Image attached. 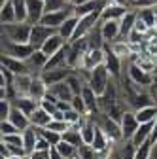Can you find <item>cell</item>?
Segmentation results:
<instances>
[{
	"instance_id": "8d00e7d4",
	"label": "cell",
	"mask_w": 157,
	"mask_h": 159,
	"mask_svg": "<svg viewBox=\"0 0 157 159\" xmlns=\"http://www.w3.org/2000/svg\"><path fill=\"white\" fill-rule=\"evenodd\" d=\"M47 127H49V129H53V131H57V133H61V134H63V133H65L66 129H70L72 125H70L68 121H65V119H51V123H49Z\"/></svg>"
},
{
	"instance_id": "d590c367",
	"label": "cell",
	"mask_w": 157,
	"mask_h": 159,
	"mask_svg": "<svg viewBox=\"0 0 157 159\" xmlns=\"http://www.w3.org/2000/svg\"><path fill=\"white\" fill-rule=\"evenodd\" d=\"M150 157H151V140L138 146L136 148V153H134V159H150Z\"/></svg>"
},
{
	"instance_id": "4fadbf2b",
	"label": "cell",
	"mask_w": 157,
	"mask_h": 159,
	"mask_svg": "<svg viewBox=\"0 0 157 159\" xmlns=\"http://www.w3.org/2000/svg\"><path fill=\"white\" fill-rule=\"evenodd\" d=\"M101 32H102V38L106 46L119 40V34H121V27H119V21L117 19H108V21H101Z\"/></svg>"
},
{
	"instance_id": "1f68e13d",
	"label": "cell",
	"mask_w": 157,
	"mask_h": 159,
	"mask_svg": "<svg viewBox=\"0 0 157 159\" xmlns=\"http://www.w3.org/2000/svg\"><path fill=\"white\" fill-rule=\"evenodd\" d=\"M55 148L59 150V153H61L65 159L78 157V152H80V148H76V146H72V144H68V142H65V140H61V142H59Z\"/></svg>"
},
{
	"instance_id": "d6a6232c",
	"label": "cell",
	"mask_w": 157,
	"mask_h": 159,
	"mask_svg": "<svg viewBox=\"0 0 157 159\" xmlns=\"http://www.w3.org/2000/svg\"><path fill=\"white\" fill-rule=\"evenodd\" d=\"M78 157H80V159H104V155L99 153L91 144H82L80 152H78Z\"/></svg>"
},
{
	"instance_id": "44dd1931",
	"label": "cell",
	"mask_w": 157,
	"mask_h": 159,
	"mask_svg": "<svg viewBox=\"0 0 157 159\" xmlns=\"http://www.w3.org/2000/svg\"><path fill=\"white\" fill-rule=\"evenodd\" d=\"M78 23H80V17H78L76 13H72L66 21L57 29V32L61 34L66 42H72V38H74V34H76V29H78Z\"/></svg>"
},
{
	"instance_id": "ac0fdd59",
	"label": "cell",
	"mask_w": 157,
	"mask_h": 159,
	"mask_svg": "<svg viewBox=\"0 0 157 159\" xmlns=\"http://www.w3.org/2000/svg\"><path fill=\"white\" fill-rule=\"evenodd\" d=\"M13 106H17L19 110H23L29 117L32 116V112L38 108V106H40V101H36V98L34 97H30V95H23V97H15L13 98Z\"/></svg>"
},
{
	"instance_id": "74e56055",
	"label": "cell",
	"mask_w": 157,
	"mask_h": 159,
	"mask_svg": "<svg viewBox=\"0 0 157 159\" xmlns=\"http://www.w3.org/2000/svg\"><path fill=\"white\" fill-rule=\"evenodd\" d=\"M70 102H72V108L74 110H78L80 114H87V106H85V101H83L82 95H74Z\"/></svg>"
},
{
	"instance_id": "5bb4252c",
	"label": "cell",
	"mask_w": 157,
	"mask_h": 159,
	"mask_svg": "<svg viewBox=\"0 0 157 159\" xmlns=\"http://www.w3.org/2000/svg\"><path fill=\"white\" fill-rule=\"evenodd\" d=\"M47 59H49V57H47L42 49H34V53L27 59V65H29L30 74H32V76H40L42 70H44L46 65H47Z\"/></svg>"
},
{
	"instance_id": "484cf974",
	"label": "cell",
	"mask_w": 157,
	"mask_h": 159,
	"mask_svg": "<svg viewBox=\"0 0 157 159\" xmlns=\"http://www.w3.org/2000/svg\"><path fill=\"white\" fill-rule=\"evenodd\" d=\"M51 119H53V116H51L46 108L38 106V108L32 112V116H30V125L42 129V127H47V125L51 123Z\"/></svg>"
},
{
	"instance_id": "9a60e30c",
	"label": "cell",
	"mask_w": 157,
	"mask_h": 159,
	"mask_svg": "<svg viewBox=\"0 0 157 159\" xmlns=\"http://www.w3.org/2000/svg\"><path fill=\"white\" fill-rule=\"evenodd\" d=\"M0 66H4L8 70H11L15 76L17 74H30L29 70V65L23 59H15V57H8V55H2V61H0Z\"/></svg>"
},
{
	"instance_id": "e0dca14e",
	"label": "cell",
	"mask_w": 157,
	"mask_h": 159,
	"mask_svg": "<svg viewBox=\"0 0 157 159\" xmlns=\"http://www.w3.org/2000/svg\"><path fill=\"white\" fill-rule=\"evenodd\" d=\"M21 136H23V146H25V152H27V155H30V153L34 152V148H36L38 138H40V129L34 127V125H30V127H27V129L21 133Z\"/></svg>"
},
{
	"instance_id": "f6af8a7d",
	"label": "cell",
	"mask_w": 157,
	"mask_h": 159,
	"mask_svg": "<svg viewBox=\"0 0 157 159\" xmlns=\"http://www.w3.org/2000/svg\"><path fill=\"white\" fill-rule=\"evenodd\" d=\"M151 157H153V159H157V140H153V142H151Z\"/></svg>"
},
{
	"instance_id": "5b68a950",
	"label": "cell",
	"mask_w": 157,
	"mask_h": 159,
	"mask_svg": "<svg viewBox=\"0 0 157 159\" xmlns=\"http://www.w3.org/2000/svg\"><path fill=\"white\" fill-rule=\"evenodd\" d=\"M34 46L30 42H10V40H2V55L15 57V59H27L34 53Z\"/></svg>"
},
{
	"instance_id": "7a4b0ae2",
	"label": "cell",
	"mask_w": 157,
	"mask_h": 159,
	"mask_svg": "<svg viewBox=\"0 0 157 159\" xmlns=\"http://www.w3.org/2000/svg\"><path fill=\"white\" fill-rule=\"evenodd\" d=\"M93 119L96 121V125H99V127L108 134V138H110L114 144H117V142H121V140H123L121 125H119V121H117V119H114V117H112V116H108L106 112L96 114Z\"/></svg>"
},
{
	"instance_id": "6da1fadb",
	"label": "cell",
	"mask_w": 157,
	"mask_h": 159,
	"mask_svg": "<svg viewBox=\"0 0 157 159\" xmlns=\"http://www.w3.org/2000/svg\"><path fill=\"white\" fill-rule=\"evenodd\" d=\"M32 25L29 21H13L2 25V40L10 42H29L30 40Z\"/></svg>"
},
{
	"instance_id": "7dc6e473",
	"label": "cell",
	"mask_w": 157,
	"mask_h": 159,
	"mask_svg": "<svg viewBox=\"0 0 157 159\" xmlns=\"http://www.w3.org/2000/svg\"><path fill=\"white\" fill-rule=\"evenodd\" d=\"M85 2H89V0H72L74 6H80V4H85Z\"/></svg>"
},
{
	"instance_id": "8fae6325",
	"label": "cell",
	"mask_w": 157,
	"mask_h": 159,
	"mask_svg": "<svg viewBox=\"0 0 157 159\" xmlns=\"http://www.w3.org/2000/svg\"><path fill=\"white\" fill-rule=\"evenodd\" d=\"M74 13V4L72 6H68V8H65V10H59V11H49V13H46L44 17H42V21L40 23H44V25H49V27H53V29H59L66 19L70 17Z\"/></svg>"
},
{
	"instance_id": "d4e9b609",
	"label": "cell",
	"mask_w": 157,
	"mask_h": 159,
	"mask_svg": "<svg viewBox=\"0 0 157 159\" xmlns=\"http://www.w3.org/2000/svg\"><path fill=\"white\" fill-rule=\"evenodd\" d=\"M8 119H10V121H11L19 131H21V133H23L27 127H30V117H29L23 110H19L17 106H11V112H10V117H8Z\"/></svg>"
},
{
	"instance_id": "7402d4cb",
	"label": "cell",
	"mask_w": 157,
	"mask_h": 159,
	"mask_svg": "<svg viewBox=\"0 0 157 159\" xmlns=\"http://www.w3.org/2000/svg\"><path fill=\"white\" fill-rule=\"evenodd\" d=\"M136 10L132 8V10H129L121 19H119V27H121V34H119V40H127L129 38V34H131V30L134 29V23H136Z\"/></svg>"
},
{
	"instance_id": "ba28073f",
	"label": "cell",
	"mask_w": 157,
	"mask_h": 159,
	"mask_svg": "<svg viewBox=\"0 0 157 159\" xmlns=\"http://www.w3.org/2000/svg\"><path fill=\"white\" fill-rule=\"evenodd\" d=\"M119 125H121V133H123V140H131L132 134L136 133L140 121L136 119V114L134 110H125L121 119H119Z\"/></svg>"
},
{
	"instance_id": "f1b7e54d",
	"label": "cell",
	"mask_w": 157,
	"mask_h": 159,
	"mask_svg": "<svg viewBox=\"0 0 157 159\" xmlns=\"http://www.w3.org/2000/svg\"><path fill=\"white\" fill-rule=\"evenodd\" d=\"M0 21H2V25H4V23H13V21H17L13 0H4V2L0 4Z\"/></svg>"
},
{
	"instance_id": "816d5d0a",
	"label": "cell",
	"mask_w": 157,
	"mask_h": 159,
	"mask_svg": "<svg viewBox=\"0 0 157 159\" xmlns=\"http://www.w3.org/2000/svg\"><path fill=\"white\" fill-rule=\"evenodd\" d=\"M72 159H80V157H72Z\"/></svg>"
},
{
	"instance_id": "f35d334b",
	"label": "cell",
	"mask_w": 157,
	"mask_h": 159,
	"mask_svg": "<svg viewBox=\"0 0 157 159\" xmlns=\"http://www.w3.org/2000/svg\"><path fill=\"white\" fill-rule=\"evenodd\" d=\"M11 106H13V102L10 101V98H0V116H2V121L10 117Z\"/></svg>"
},
{
	"instance_id": "681fc988",
	"label": "cell",
	"mask_w": 157,
	"mask_h": 159,
	"mask_svg": "<svg viewBox=\"0 0 157 159\" xmlns=\"http://www.w3.org/2000/svg\"><path fill=\"white\" fill-rule=\"evenodd\" d=\"M127 2H129V6H131V8H134V4H136V0H127Z\"/></svg>"
},
{
	"instance_id": "4dcf8cb0",
	"label": "cell",
	"mask_w": 157,
	"mask_h": 159,
	"mask_svg": "<svg viewBox=\"0 0 157 159\" xmlns=\"http://www.w3.org/2000/svg\"><path fill=\"white\" fill-rule=\"evenodd\" d=\"M46 95H47V84L42 80V76H34L30 85V97H34L36 101H42Z\"/></svg>"
},
{
	"instance_id": "ee69618b",
	"label": "cell",
	"mask_w": 157,
	"mask_h": 159,
	"mask_svg": "<svg viewBox=\"0 0 157 159\" xmlns=\"http://www.w3.org/2000/svg\"><path fill=\"white\" fill-rule=\"evenodd\" d=\"M49 159H65V157L59 153V150H57V148H51V152H49Z\"/></svg>"
},
{
	"instance_id": "3957f363",
	"label": "cell",
	"mask_w": 157,
	"mask_h": 159,
	"mask_svg": "<svg viewBox=\"0 0 157 159\" xmlns=\"http://www.w3.org/2000/svg\"><path fill=\"white\" fill-rule=\"evenodd\" d=\"M127 78H129V82L136 87H140V89H146V87H151L153 82H155V78L151 72L144 70L138 63H129L127 65Z\"/></svg>"
},
{
	"instance_id": "b9f144b4",
	"label": "cell",
	"mask_w": 157,
	"mask_h": 159,
	"mask_svg": "<svg viewBox=\"0 0 157 159\" xmlns=\"http://www.w3.org/2000/svg\"><path fill=\"white\" fill-rule=\"evenodd\" d=\"M51 148H53V146L40 134V138H38V142H36V148H34V150H51Z\"/></svg>"
},
{
	"instance_id": "603a6c76",
	"label": "cell",
	"mask_w": 157,
	"mask_h": 159,
	"mask_svg": "<svg viewBox=\"0 0 157 159\" xmlns=\"http://www.w3.org/2000/svg\"><path fill=\"white\" fill-rule=\"evenodd\" d=\"M151 131H153V121H150V123H140L138 129H136V133L132 134L131 142H132L136 148L142 146L144 142H148L150 138H151Z\"/></svg>"
},
{
	"instance_id": "277c9868",
	"label": "cell",
	"mask_w": 157,
	"mask_h": 159,
	"mask_svg": "<svg viewBox=\"0 0 157 159\" xmlns=\"http://www.w3.org/2000/svg\"><path fill=\"white\" fill-rule=\"evenodd\" d=\"M110 82H112V76H110L108 68H106L104 65H99V66H95V68L89 72L87 85H91V87H93V91L101 97V95L108 89Z\"/></svg>"
},
{
	"instance_id": "4316f807",
	"label": "cell",
	"mask_w": 157,
	"mask_h": 159,
	"mask_svg": "<svg viewBox=\"0 0 157 159\" xmlns=\"http://www.w3.org/2000/svg\"><path fill=\"white\" fill-rule=\"evenodd\" d=\"M63 140L68 142V144H72V146H76V148H80L83 144V136H82L80 125H72L70 129H66L63 133Z\"/></svg>"
},
{
	"instance_id": "83f0119b",
	"label": "cell",
	"mask_w": 157,
	"mask_h": 159,
	"mask_svg": "<svg viewBox=\"0 0 157 159\" xmlns=\"http://www.w3.org/2000/svg\"><path fill=\"white\" fill-rule=\"evenodd\" d=\"M136 114V119H138L140 123H150V121H155L157 119V102L150 104V106H144V108H138L134 110Z\"/></svg>"
},
{
	"instance_id": "9c48e42d",
	"label": "cell",
	"mask_w": 157,
	"mask_h": 159,
	"mask_svg": "<svg viewBox=\"0 0 157 159\" xmlns=\"http://www.w3.org/2000/svg\"><path fill=\"white\" fill-rule=\"evenodd\" d=\"M72 70L74 68H70V66H57V68H46V70H42V80L47 84V87L49 85H53V84H59V82H65V80L72 74Z\"/></svg>"
},
{
	"instance_id": "f546056e",
	"label": "cell",
	"mask_w": 157,
	"mask_h": 159,
	"mask_svg": "<svg viewBox=\"0 0 157 159\" xmlns=\"http://www.w3.org/2000/svg\"><path fill=\"white\" fill-rule=\"evenodd\" d=\"M136 15H138L142 21L153 30L155 29V23H157V8L155 6H150V8H138L136 10Z\"/></svg>"
},
{
	"instance_id": "c3c4849f",
	"label": "cell",
	"mask_w": 157,
	"mask_h": 159,
	"mask_svg": "<svg viewBox=\"0 0 157 159\" xmlns=\"http://www.w3.org/2000/svg\"><path fill=\"white\" fill-rule=\"evenodd\" d=\"M6 159H25V155H8Z\"/></svg>"
},
{
	"instance_id": "60d3db41",
	"label": "cell",
	"mask_w": 157,
	"mask_h": 159,
	"mask_svg": "<svg viewBox=\"0 0 157 159\" xmlns=\"http://www.w3.org/2000/svg\"><path fill=\"white\" fill-rule=\"evenodd\" d=\"M49 152L51 150H34L30 153V159H49Z\"/></svg>"
},
{
	"instance_id": "836d02e7",
	"label": "cell",
	"mask_w": 157,
	"mask_h": 159,
	"mask_svg": "<svg viewBox=\"0 0 157 159\" xmlns=\"http://www.w3.org/2000/svg\"><path fill=\"white\" fill-rule=\"evenodd\" d=\"M40 134L46 138V140H47L53 148L63 140V134H61V133H57V131H53V129H49V127H42V129H40Z\"/></svg>"
},
{
	"instance_id": "2e32d148",
	"label": "cell",
	"mask_w": 157,
	"mask_h": 159,
	"mask_svg": "<svg viewBox=\"0 0 157 159\" xmlns=\"http://www.w3.org/2000/svg\"><path fill=\"white\" fill-rule=\"evenodd\" d=\"M66 44H68L66 40H65L61 34H59V32H55L53 36H49V38L46 40V42H44V46H42L40 49H42V51H44L47 57H51V55H55L57 51H61V49H63Z\"/></svg>"
},
{
	"instance_id": "ab89813d",
	"label": "cell",
	"mask_w": 157,
	"mask_h": 159,
	"mask_svg": "<svg viewBox=\"0 0 157 159\" xmlns=\"http://www.w3.org/2000/svg\"><path fill=\"white\" fill-rule=\"evenodd\" d=\"M0 133H2V136H4V134H17V133H21V131H19V129L10 121V119H4L2 125H0Z\"/></svg>"
},
{
	"instance_id": "8992f818",
	"label": "cell",
	"mask_w": 157,
	"mask_h": 159,
	"mask_svg": "<svg viewBox=\"0 0 157 159\" xmlns=\"http://www.w3.org/2000/svg\"><path fill=\"white\" fill-rule=\"evenodd\" d=\"M57 32V29H53V27H49V25H44V23H36V25H32V30H30V40L29 42L36 48V49H40L42 46H44V42L49 38V36H53Z\"/></svg>"
},
{
	"instance_id": "e575fe53",
	"label": "cell",
	"mask_w": 157,
	"mask_h": 159,
	"mask_svg": "<svg viewBox=\"0 0 157 159\" xmlns=\"http://www.w3.org/2000/svg\"><path fill=\"white\" fill-rule=\"evenodd\" d=\"M44 2H46V13L59 11V10H65V8L72 6V0H44Z\"/></svg>"
},
{
	"instance_id": "ffe728a7",
	"label": "cell",
	"mask_w": 157,
	"mask_h": 159,
	"mask_svg": "<svg viewBox=\"0 0 157 159\" xmlns=\"http://www.w3.org/2000/svg\"><path fill=\"white\" fill-rule=\"evenodd\" d=\"M129 10H132V8L110 2V4L102 10V13H101V21H108V19H117V21H119V19H121V17H123Z\"/></svg>"
},
{
	"instance_id": "7c38bea8",
	"label": "cell",
	"mask_w": 157,
	"mask_h": 159,
	"mask_svg": "<svg viewBox=\"0 0 157 159\" xmlns=\"http://www.w3.org/2000/svg\"><path fill=\"white\" fill-rule=\"evenodd\" d=\"M46 15V2L44 0H27V21L36 25Z\"/></svg>"
},
{
	"instance_id": "7bdbcfd3",
	"label": "cell",
	"mask_w": 157,
	"mask_h": 159,
	"mask_svg": "<svg viewBox=\"0 0 157 159\" xmlns=\"http://www.w3.org/2000/svg\"><path fill=\"white\" fill-rule=\"evenodd\" d=\"M104 159H121V157H119V152H117V148H115V146H112V150L106 153V157H104Z\"/></svg>"
},
{
	"instance_id": "bcb514c9",
	"label": "cell",
	"mask_w": 157,
	"mask_h": 159,
	"mask_svg": "<svg viewBox=\"0 0 157 159\" xmlns=\"http://www.w3.org/2000/svg\"><path fill=\"white\" fill-rule=\"evenodd\" d=\"M112 2H114V4H121V6H129L127 0H112ZM129 8H131V6H129Z\"/></svg>"
},
{
	"instance_id": "f907efd6",
	"label": "cell",
	"mask_w": 157,
	"mask_h": 159,
	"mask_svg": "<svg viewBox=\"0 0 157 159\" xmlns=\"http://www.w3.org/2000/svg\"><path fill=\"white\" fill-rule=\"evenodd\" d=\"M25 159H30V155H25Z\"/></svg>"
},
{
	"instance_id": "cb8c5ba5",
	"label": "cell",
	"mask_w": 157,
	"mask_h": 159,
	"mask_svg": "<svg viewBox=\"0 0 157 159\" xmlns=\"http://www.w3.org/2000/svg\"><path fill=\"white\" fill-rule=\"evenodd\" d=\"M47 93H51L55 98H59V101H72V97H74L70 85L66 84V80H65V82H59V84L49 85L47 87Z\"/></svg>"
},
{
	"instance_id": "52a82bcc",
	"label": "cell",
	"mask_w": 157,
	"mask_h": 159,
	"mask_svg": "<svg viewBox=\"0 0 157 159\" xmlns=\"http://www.w3.org/2000/svg\"><path fill=\"white\" fill-rule=\"evenodd\" d=\"M104 59H106V49L104 48H89L82 59V65L78 68H85V70H93L95 66L104 65Z\"/></svg>"
},
{
	"instance_id": "d6986e66",
	"label": "cell",
	"mask_w": 157,
	"mask_h": 159,
	"mask_svg": "<svg viewBox=\"0 0 157 159\" xmlns=\"http://www.w3.org/2000/svg\"><path fill=\"white\" fill-rule=\"evenodd\" d=\"M32 74H17L15 82H13V91L15 97H23V95H30V85H32Z\"/></svg>"
},
{
	"instance_id": "30bf717a",
	"label": "cell",
	"mask_w": 157,
	"mask_h": 159,
	"mask_svg": "<svg viewBox=\"0 0 157 159\" xmlns=\"http://www.w3.org/2000/svg\"><path fill=\"white\" fill-rule=\"evenodd\" d=\"M104 49H106L104 66L108 68V72H110V76H112L114 80H119L121 74H123V59H121L119 55H115L108 46H104Z\"/></svg>"
}]
</instances>
